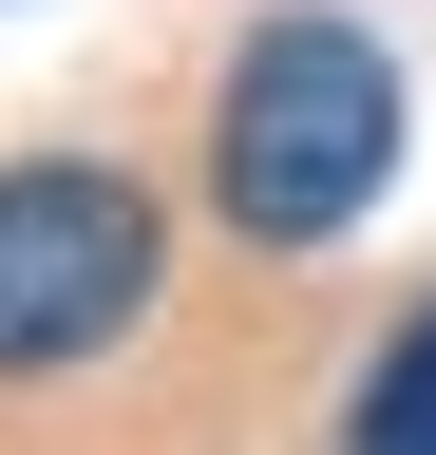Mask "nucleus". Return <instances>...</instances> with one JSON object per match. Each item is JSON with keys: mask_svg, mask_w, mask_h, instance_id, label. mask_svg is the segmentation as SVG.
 Masks as SVG:
<instances>
[{"mask_svg": "<svg viewBox=\"0 0 436 455\" xmlns=\"http://www.w3.org/2000/svg\"><path fill=\"white\" fill-rule=\"evenodd\" d=\"M361 455H436V304L379 341V379H361Z\"/></svg>", "mask_w": 436, "mask_h": 455, "instance_id": "nucleus-3", "label": "nucleus"}, {"mask_svg": "<svg viewBox=\"0 0 436 455\" xmlns=\"http://www.w3.org/2000/svg\"><path fill=\"white\" fill-rule=\"evenodd\" d=\"M152 284H171V209L133 171H95V152L0 171V379H58L95 341H133Z\"/></svg>", "mask_w": 436, "mask_h": 455, "instance_id": "nucleus-2", "label": "nucleus"}, {"mask_svg": "<svg viewBox=\"0 0 436 455\" xmlns=\"http://www.w3.org/2000/svg\"><path fill=\"white\" fill-rule=\"evenodd\" d=\"M379 171H399V57L322 0L247 20L228 76H209V209L247 247H342L379 209Z\"/></svg>", "mask_w": 436, "mask_h": 455, "instance_id": "nucleus-1", "label": "nucleus"}]
</instances>
